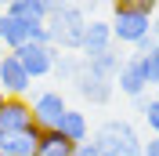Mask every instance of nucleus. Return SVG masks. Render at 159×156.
I'll use <instances>...</instances> for the list:
<instances>
[{
	"label": "nucleus",
	"instance_id": "9d476101",
	"mask_svg": "<svg viewBox=\"0 0 159 156\" xmlns=\"http://www.w3.org/2000/svg\"><path fill=\"white\" fill-rule=\"evenodd\" d=\"M112 84H116L127 98H141L148 91V84H145V76H141V69H138V58H123V66H119V73H116Z\"/></svg>",
	"mask_w": 159,
	"mask_h": 156
},
{
	"label": "nucleus",
	"instance_id": "f3484780",
	"mask_svg": "<svg viewBox=\"0 0 159 156\" xmlns=\"http://www.w3.org/2000/svg\"><path fill=\"white\" fill-rule=\"evenodd\" d=\"M80 69H83V58H76V55H54V76H58V84H72V80L80 76Z\"/></svg>",
	"mask_w": 159,
	"mask_h": 156
},
{
	"label": "nucleus",
	"instance_id": "bb28decb",
	"mask_svg": "<svg viewBox=\"0 0 159 156\" xmlns=\"http://www.w3.org/2000/svg\"><path fill=\"white\" fill-rule=\"evenodd\" d=\"M4 18H7V15H4V11H0V37H4Z\"/></svg>",
	"mask_w": 159,
	"mask_h": 156
},
{
	"label": "nucleus",
	"instance_id": "39448f33",
	"mask_svg": "<svg viewBox=\"0 0 159 156\" xmlns=\"http://www.w3.org/2000/svg\"><path fill=\"white\" fill-rule=\"evenodd\" d=\"M33 127V109L25 98H7L0 91V138L4 134H25Z\"/></svg>",
	"mask_w": 159,
	"mask_h": 156
},
{
	"label": "nucleus",
	"instance_id": "0eeeda50",
	"mask_svg": "<svg viewBox=\"0 0 159 156\" xmlns=\"http://www.w3.org/2000/svg\"><path fill=\"white\" fill-rule=\"evenodd\" d=\"M72 87H76V95L83 98V102H90V105H109V102H112V91H116V84H112V80L94 76V73L83 66V69H80V76L72 80Z\"/></svg>",
	"mask_w": 159,
	"mask_h": 156
},
{
	"label": "nucleus",
	"instance_id": "5701e85b",
	"mask_svg": "<svg viewBox=\"0 0 159 156\" xmlns=\"http://www.w3.org/2000/svg\"><path fill=\"white\" fill-rule=\"evenodd\" d=\"M69 4H72V0H43V15L51 18V15H58L61 7H69Z\"/></svg>",
	"mask_w": 159,
	"mask_h": 156
},
{
	"label": "nucleus",
	"instance_id": "dca6fc26",
	"mask_svg": "<svg viewBox=\"0 0 159 156\" xmlns=\"http://www.w3.org/2000/svg\"><path fill=\"white\" fill-rule=\"evenodd\" d=\"M36 142L29 134H4L0 138V156H33Z\"/></svg>",
	"mask_w": 159,
	"mask_h": 156
},
{
	"label": "nucleus",
	"instance_id": "f257e3e1",
	"mask_svg": "<svg viewBox=\"0 0 159 156\" xmlns=\"http://www.w3.org/2000/svg\"><path fill=\"white\" fill-rule=\"evenodd\" d=\"M101 156H141V134L134 131L130 120H105L90 138Z\"/></svg>",
	"mask_w": 159,
	"mask_h": 156
},
{
	"label": "nucleus",
	"instance_id": "f03ea898",
	"mask_svg": "<svg viewBox=\"0 0 159 156\" xmlns=\"http://www.w3.org/2000/svg\"><path fill=\"white\" fill-rule=\"evenodd\" d=\"M43 26H47V40L54 51H80L83 47V29H87V15L80 7H61L58 15H51V18H43Z\"/></svg>",
	"mask_w": 159,
	"mask_h": 156
},
{
	"label": "nucleus",
	"instance_id": "c756f323",
	"mask_svg": "<svg viewBox=\"0 0 159 156\" xmlns=\"http://www.w3.org/2000/svg\"><path fill=\"white\" fill-rule=\"evenodd\" d=\"M156 98H159V95H156Z\"/></svg>",
	"mask_w": 159,
	"mask_h": 156
},
{
	"label": "nucleus",
	"instance_id": "9b49d317",
	"mask_svg": "<svg viewBox=\"0 0 159 156\" xmlns=\"http://www.w3.org/2000/svg\"><path fill=\"white\" fill-rule=\"evenodd\" d=\"M72 142L61 131H40V138H36V153L33 156H72Z\"/></svg>",
	"mask_w": 159,
	"mask_h": 156
},
{
	"label": "nucleus",
	"instance_id": "412c9836",
	"mask_svg": "<svg viewBox=\"0 0 159 156\" xmlns=\"http://www.w3.org/2000/svg\"><path fill=\"white\" fill-rule=\"evenodd\" d=\"M29 40L33 44H51L47 40V26L43 22H29Z\"/></svg>",
	"mask_w": 159,
	"mask_h": 156
},
{
	"label": "nucleus",
	"instance_id": "1a4fd4ad",
	"mask_svg": "<svg viewBox=\"0 0 159 156\" xmlns=\"http://www.w3.org/2000/svg\"><path fill=\"white\" fill-rule=\"evenodd\" d=\"M83 58H94V55H101V51H112V29L109 22L101 18H87V29H83Z\"/></svg>",
	"mask_w": 159,
	"mask_h": 156
},
{
	"label": "nucleus",
	"instance_id": "ddd939ff",
	"mask_svg": "<svg viewBox=\"0 0 159 156\" xmlns=\"http://www.w3.org/2000/svg\"><path fill=\"white\" fill-rule=\"evenodd\" d=\"M83 66H87L94 76H101V80H116L123 58H119L116 51H101V55H94V58H83Z\"/></svg>",
	"mask_w": 159,
	"mask_h": 156
},
{
	"label": "nucleus",
	"instance_id": "aec40b11",
	"mask_svg": "<svg viewBox=\"0 0 159 156\" xmlns=\"http://www.w3.org/2000/svg\"><path fill=\"white\" fill-rule=\"evenodd\" d=\"M141 116H145L148 131L159 138V98H148V105H145V113H141Z\"/></svg>",
	"mask_w": 159,
	"mask_h": 156
},
{
	"label": "nucleus",
	"instance_id": "cd10ccee",
	"mask_svg": "<svg viewBox=\"0 0 159 156\" xmlns=\"http://www.w3.org/2000/svg\"><path fill=\"white\" fill-rule=\"evenodd\" d=\"M7 4H11V0H0V11H4V7H7Z\"/></svg>",
	"mask_w": 159,
	"mask_h": 156
},
{
	"label": "nucleus",
	"instance_id": "f8f14e48",
	"mask_svg": "<svg viewBox=\"0 0 159 156\" xmlns=\"http://www.w3.org/2000/svg\"><path fill=\"white\" fill-rule=\"evenodd\" d=\"M58 131H61L65 138H69L72 145H76V142H87V134H90V127H87V116H83L80 109H65V116H61Z\"/></svg>",
	"mask_w": 159,
	"mask_h": 156
},
{
	"label": "nucleus",
	"instance_id": "2eb2a0df",
	"mask_svg": "<svg viewBox=\"0 0 159 156\" xmlns=\"http://www.w3.org/2000/svg\"><path fill=\"white\" fill-rule=\"evenodd\" d=\"M0 44H4L7 51L29 44V22L25 18H4V37H0Z\"/></svg>",
	"mask_w": 159,
	"mask_h": 156
},
{
	"label": "nucleus",
	"instance_id": "b1692460",
	"mask_svg": "<svg viewBox=\"0 0 159 156\" xmlns=\"http://www.w3.org/2000/svg\"><path fill=\"white\" fill-rule=\"evenodd\" d=\"M98 4L101 0H72V7H80L83 15H87V11H98Z\"/></svg>",
	"mask_w": 159,
	"mask_h": 156
},
{
	"label": "nucleus",
	"instance_id": "a878e982",
	"mask_svg": "<svg viewBox=\"0 0 159 156\" xmlns=\"http://www.w3.org/2000/svg\"><path fill=\"white\" fill-rule=\"evenodd\" d=\"M148 33H152V40L159 44V18H152V29H148Z\"/></svg>",
	"mask_w": 159,
	"mask_h": 156
},
{
	"label": "nucleus",
	"instance_id": "6ab92c4d",
	"mask_svg": "<svg viewBox=\"0 0 159 156\" xmlns=\"http://www.w3.org/2000/svg\"><path fill=\"white\" fill-rule=\"evenodd\" d=\"M112 7H123V11H138V15H156L159 0H112Z\"/></svg>",
	"mask_w": 159,
	"mask_h": 156
},
{
	"label": "nucleus",
	"instance_id": "c85d7f7f",
	"mask_svg": "<svg viewBox=\"0 0 159 156\" xmlns=\"http://www.w3.org/2000/svg\"><path fill=\"white\" fill-rule=\"evenodd\" d=\"M0 58H4V44H0Z\"/></svg>",
	"mask_w": 159,
	"mask_h": 156
},
{
	"label": "nucleus",
	"instance_id": "393cba45",
	"mask_svg": "<svg viewBox=\"0 0 159 156\" xmlns=\"http://www.w3.org/2000/svg\"><path fill=\"white\" fill-rule=\"evenodd\" d=\"M141 156H159V138L145 142V145H141Z\"/></svg>",
	"mask_w": 159,
	"mask_h": 156
},
{
	"label": "nucleus",
	"instance_id": "a211bd4d",
	"mask_svg": "<svg viewBox=\"0 0 159 156\" xmlns=\"http://www.w3.org/2000/svg\"><path fill=\"white\" fill-rule=\"evenodd\" d=\"M138 69H141V76H145L148 87H159V44L148 51V55H141V58H138Z\"/></svg>",
	"mask_w": 159,
	"mask_h": 156
},
{
	"label": "nucleus",
	"instance_id": "7ed1b4c3",
	"mask_svg": "<svg viewBox=\"0 0 159 156\" xmlns=\"http://www.w3.org/2000/svg\"><path fill=\"white\" fill-rule=\"evenodd\" d=\"M109 29H112V44H138L141 37H148L152 29V18L148 15H138V11H123V7H112V22H109Z\"/></svg>",
	"mask_w": 159,
	"mask_h": 156
},
{
	"label": "nucleus",
	"instance_id": "20e7f679",
	"mask_svg": "<svg viewBox=\"0 0 159 156\" xmlns=\"http://www.w3.org/2000/svg\"><path fill=\"white\" fill-rule=\"evenodd\" d=\"M33 109V124L40 127V131H58L61 116H65V98H61V91H40L36 98L29 102Z\"/></svg>",
	"mask_w": 159,
	"mask_h": 156
},
{
	"label": "nucleus",
	"instance_id": "6e6552de",
	"mask_svg": "<svg viewBox=\"0 0 159 156\" xmlns=\"http://www.w3.org/2000/svg\"><path fill=\"white\" fill-rule=\"evenodd\" d=\"M29 87H33L29 73H25V69L18 66V58L7 51V55L0 58V91H4L7 98H25V95H29Z\"/></svg>",
	"mask_w": 159,
	"mask_h": 156
},
{
	"label": "nucleus",
	"instance_id": "423d86ee",
	"mask_svg": "<svg viewBox=\"0 0 159 156\" xmlns=\"http://www.w3.org/2000/svg\"><path fill=\"white\" fill-rule=\"evenodd\" d=\"M15 58H18V66L29 73V80H40V76H47L51 69H54V55L58 51L51 47V44H22V47H15L11 51Z\"/></svg>",
	"mask_w": 159,
	"mask_h": 156
},
{
	"label": "nucleus",
	"instance_id": "4be33fe9",
	"mask_svg": "<svg viewBox=\"0 0 159 156\" xmlns=\"http://www.w3.org/2000/svg\"><path fill=\"white\" fill-rule=\"evenodd\" d=\"M72 156H101V153H98V145H94V142L87 138V142H76V149H72Z\"/></svg>",
	"mask_w": 159,
	"mask_h": 156
},
{
	"label": "nucleus",
	"instance_id": "4468645a",
	"mask_svg": "<svg viewBox=\"0 0 159 156\" xmlns=\"http://www.w3.org/2000/svg\"><path fill=\"white\" fill-rule=\"evenodd\" d=\"M7 18H25V22H43V0H11L7 7H4Z\"/></svg>",
	"mask_w": 159,
	"mask_h": 156
}]
</instances>
